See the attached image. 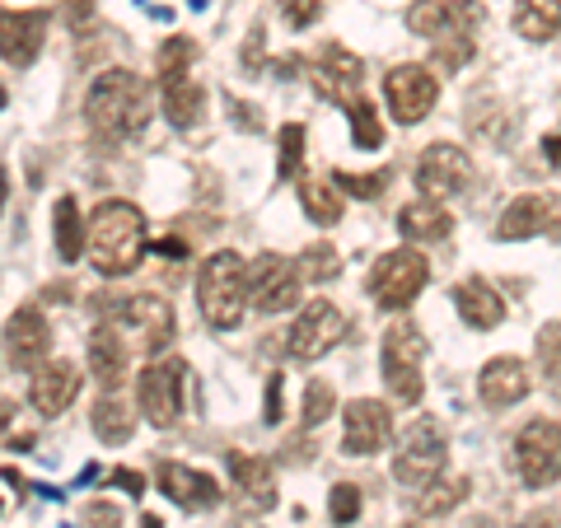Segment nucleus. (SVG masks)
<instances>
[{"instance_id": "7ed1b4c3", "label": "nucleus", "mask_w": 561, "mask_h": 528, "mask_svg": "<svg viewBox=\"0 0 561 528\" xmlns=\"http://www.w3.org/2000/svg\"><path fill=\"white\" fill-rule=\"evenodd\" d=\"M197 309L216 332L239 328L249 309V262L239 253H210L197 272Z\"/></svg>"}, {"instance_id": "9b49d317", "label": "nucleus", "mask_w": 561, "mask_h": 528, "mask_svg": "<svg viewBox=\"0 0 561 528\" xmlns=\"http://www.w3.org/2000/svg\"><path fill=\"white\" fill-rule=\"evenodd\" d=\"M412 183L421 187V197H426V202H449V197H459V192H468V183H472V160H468L459 146L440 140V146H426V150H421V160H416V169H412Z\"/></svg>"}, {"instance_id": "a18cd8bd", "label": "nucleus", "mask_w": 561, "mask_h": 528, "mask_svg": "<svg viewBox=\"0 0 561 528\" xmlns=\"http://www.w3.org/2000/svg\"><path fill=\"white\" fill-rule=\"evenodd\" d=\"M5 197H10V173H5V164H0V210H5Z\"/></svg>"}, {"instance_id": "1a4fd4ad", "label": "nucleus", "mask_w": 561, "mask_h": 528, "mask_svg": "<svg viewBox=\"0 0 561 528\" xmlns=\"http://www.w3.org/2000/svg\"><path fill=\"white\" fill-rule=\"evenodd\" d=\"M515 472L524 486H552L561 478V426L557 421L538 416L515 435Z\"/></svg>"}, {"instance_id": "37998d69", "label": "nucleus", "mask_w": 561, "mask_h": 528, "mask_svg": "<svg viewBox=\"0 0 561 528\" xmlns=\"http://www.w3.org/2000/svg\"><path fill=\"white\" fill-rule=\"evenodd\" d=\"M113 482H117L122 491H131V496H140V491H146V478H140V472H131V468H117Z\"/></svg>"}, {"instance_id": "f8f14e48", "label": "nucleus", "mask_w": 561, "mask_h": 528, "mask_svg": "<svg viewBox=\"0 0 561 528\" xmlns=\"http://www.w3.org/2000/svg\"><path fill=\"white\" fill-rule=\"evenodd\" d=\"M383 99H389L393 122L416 127V122L435 108V99H440V80H435L431 66H412V61L393 66L389 76H383Z\"/></svg>"}, {"instance_id": "20e7f679", "label": "nucleus", "mask_w": 561, "mask_h": 528, "mask_svg": "<svg viewBox=\"0 0 561 528\" xmlns=\"http://www.w3.org/2000/svg\"><path fill=\"white\" fill-rule=\"evenodd\" d=\"M99 323L131 332L140 351H164L173 342V305L160 295H99Z\"/></svg>"}, {"instance_id": "6ab92c4d", "label": "nucleus", "mask_w": 561, "mask_h": 528, "mask_svg": "<svg viewBox=\"0 0 561 528\" xmlns=\"http://www.w3.org/2000/svg\"><path fill=\"white\" fill-rule=\"evenodd\" d=\"M561 225V202L542 197V192H524L519 202H511L496 220V239H534V234H557Z\"/></svg>"}, {"instance_id": "f03ea898", "label": "nucleus", "mask_w": 561, "mask_h": 528, "mask_svg": "<svg viewBox=\"0 0 561 528\" xmlns=\"http://www.w3.org/2000/svg\"><path fill=\"white\" fill-rule=\"evenodd\" d=\"M150 113H154L150 84L140 76H131V70H103V76L90 84V94H84V117H90V127L108 140H127L136 131H146Z\"/></svg>"}, {"instance_id": "58836bf2", "label": "nucleus", "mask_w": 561, "mask_h": 528, "mask_svg": "<svg viewBox=\"0 0 561 528\" xmlns=\"http://www.w3.org/2000/svg\"><path fill=\"white\" fill-rule=\"evenodd\" d=\"M187 61H192V43L187 38H173L160 47V80H179L187 76Z\"/></svg>"}, {"instance_id": "c85d7f7f", "label": "nucleus", "mask_w": 561, "mask_h": 528, "mask_svg": "<svg viewBox=\"0 0 561 528\" xmlns=\"http://www.w3.org/2000/svg\"><path fill=\"white\" fill-rule=\"evenodd\" d=\"M51 243H57L61 262H80L84 257V216L76 197H61L57 210H51Z\"/></svg>"}, {"instance_id": "79ce46f5", "label": "nucleus", "mask_w": 561, "mask_h": 528, "mask_svg": "<svg viewBox=\"0 0 561 528\" xmlns=\"http://www.w3.org/2000/svg\"><path fill=\"white\" fill-rule=\"evenodd\" d=\"M280 402H286V379H280V375H272V383H267V412H262V416L272 421V426L280 421Z\"/></svg>"}, {"instance_id": "9d476101", "label": "nucleus", "mask_w": 561, "mask_h": 528, "mask_svg": "<svg viewBox=\"0 0 561 528\" xmlns=\"http://www.w3.org/2000/svg\"><path fill=\"white\" fill-rule=\"evenodd\" d=\"M342 337H346V313L332 299H309L286 332V351L295 360H323Z\"/></svg>"}, {"instance_id": "6e6552de", "label": "nucleus", "mask_w": 561, "mask_h": 528, "mask_svg": "<svg viewBox=\"0 0 561 528\" xmlns=\"http://www.w3.org/2000/svg\"><path fill=\"white\" fill-rule=\"evenodd\" d=\"M183 383H187V365L183 360H150L136 379V408L150 426L169 431L183 416Z\"/></svg>"}, {"instance_id": "4468645a", "label": "nucleus", "mask_w": 561, "mask_h": 528, "mask_svg": "<svg viewBox=\"0 0 561 528\" xmlns=\"http://www.w3.org/2000/svg\"><path fill=\"white\" fill-rule=\"evenodd\" d=\"M309 80H313V94L319 99L351 108V103L360 99V84H365V61L356 57V51H346L342 43H328L319 57H313Z\"/></svg>"}, {"instance_id": "a211bd4d", "label": "nucleus", "mask_w": 561, "mask_h": 528, "mask_svg": "<svg viewBox=\"0 0 561 528\" xmlns=\"http://www.w3.org/2000/svg\"><path fill=\"white\" fill-rule=\"evenodd\" d=\"M47 43V14L43 10H0V57L14 70L38 61Z\"/></svg>"}, {"instance_id": "a878e982", "label": "nucleus", "mask_w": 561, "mask_h": 528, "mask_svg": "<svg viewBox=\"0 0 561 528\" xmlns=\"http://www.w3.org/2000/svg\"><path fill=\"white\" fill-rule=\"evenodd\" d=\"M398 230L408 243H440L454 234V216L440 206V202H412V206H402L398 210Z\"/></svg>"}, {"instance_id": "c756f323", "label": "nucleus", "mask_w": 561, "mask_h": 528, "mask_svg": "<svg viewBox=\"0 0 561 528\" xmlns=\"http://www.w3.org/2000/svg\"><path fill=\"white\" fill-rule=\"evenodd\" d=\"M164 84V113L173 127H192L202 113H206V90L192 76H179V80H160Z\"/></svg>"}, {"instance_id": "bb28decb", "label": "nucleus", "mask_w": 561, "mask_h": 528, "mask_svg": "<svg viewBox=\"0 0 561 528\" xmlns=\"http://www.w3.org/2000/svg\"><path fill=\"white\" fill-rule=\"evenodd\" d=\"M468 501V478H431L426 486H416L412 509L416 519H440L449 509H459Z\"/></svg>"}, {"instance_id": "473e14b6", "label": "nucleus", "mask_w": 561, "mask_h": 528, "mask_svg": "<svg viewBox=\"0 0 561 528\" xmlns=\"http://www.w3.org/2000/svg\"><path fill=\"white\" fill-rule=\"evenodd\" d=\"M295 272H300V280L328 286V280L342 276V253L332 249V243H309V249L300 253V262H295Z\"/></svg>"}, {"instance_id": "72a5a7b5", "label": "nucleus", "mask_w": 561, "mask_h": 528, "mask_svg": "<svg viewBox=\"0 0 561 528\" xmlns=\"http://www.w3.org/2000/svg\"><path fill=\"white\" fill-rule=\"evenodd\" d=\"M305 164V127L300 122H286L280 127V154H276V173L280 179H295Z\"/></svg>"}, {"instance_id": "c03bdc74", "label": "nucleus", "mask_w": 561, "mask_h": 528, "mask_svg": "<svg viewBox=\"0 0 561 528\" xmlns=\"http://www.w3.org/2000/svg\"><path fill=\"white\" fill-rule=\"evenodd\" d=\"M542 154H548L552 169H561V131H552L548 140H542Z\"/></svg>"}, {"instance_id": "b1692460", "label": "nucleus", "mask_w": 561, "mask_h": 528, "mask_svg": "<svg viewBox=\"0 0 561 528\" xmlns=\"http://www.w3.org/2000/svg\"><path fill=\"white\" fill-rule=\"evenodd\" d=\"M454 309H459V319H463L468 328H478V332L501 328V319H505L501 290L491 286V280H482V276H468V280H459V286H454Z\"/></svg>"}, {"instance_id": "2f4dec72", "label": "nucleus", "mask_w": 561, "mask_h": 528, "mask_svg": "<svg viewBox=\"0 0 561 528\" xmlns=\"http://www.w3.org/2000/svg\"><path fill=\"white\" fill-rule=\"evenodd\" d=\"M300 206L313 225H337L342 220V197L337 187L323 183V179H300Z\"/></svg>"}, {"instance_id": "e433bc0d", "label": "nucleus", "mask_w": 561, "mask_h": 528, "mask_svg": "<svg viewBox=\"0 0 561 528\" xmlns=\"http://www.w3.org/2000/svg\"><path fill=\"white\" fill-rule=\"evenodd\" d=\"M328 515H332V524H356V515H360V486L356 482H337V486H332Z\"/></svg>"}, {"instance_id": "f257e3e1", "label": "nucleus", "mask_w": 561, "mask_h": 528, "mask_svg": "<svg viewBox=\"0 0 561 528\" xmlns=\"http://www.w3.org/2000/svg\"><path fill=\"white\" fill-rule=\"evenodd\" d=\"M146 249H150L146 216L131 202L108 197L84 220V253H90L94 272L103 276H131L140 267V257H146Z\"/></svg>"}, {"instance_id": "7c9ffc66", "label": "nucleus", "mask_w": 561, "mask_h": 528, "mask_svg": "<svg viewBox=\"0 0 561 528\" xmlns=\"http://www.w3.org/2000/svg\"><path fill=\"white\" fill-rule=\"evenodd\" d=\"M90 426L94 435L103 439V445H127L131 431H136V412L122 402L117 393H108L103 402H94V412H90Z\"/></svg>"}, {"instance_id": "412c9836", "label": "nucleus", "mask_w": 561, "mask_h": 528, "mask_svg": "<svg viewBox=\"0 0 561 528\" xmlns=\"http://www.w3.org/2000/svg\"><path fill=\"white\" fill-rule=\"evenodd\" d=\"M534 389V375H529V365H524L519 356H496V360H486L482 365V375H478V393L486 408H515V402H524Z\"/></svg>"}, {"instance_id": "0eeeda50", "label": "nucleus", "mask_w": 561, "mask_h": 528, "mask_svg": "<svg viewBox=\"0 0 561 528\" xmlns=\"http://www.w3.org/2000/svg\"><path fill=\"white\" fill-rule=\"evenodd\" d=\"M426 280H431L426 257L416 249H393L370 267V299L379 309H408L412 299L426 290Z\"/></svg>"}, {"instance_id": "423d86ee", "label": "nucleus", "mask_w": 561, "mask_h": 528, "mask_svg": "<svg viewBox=\"0 0 561 528\" xmlns=\"http://www.w3.org/2000/svg\"><path fill=\"white\" fill-rule=\"evenodd\" d=\"M421 360H426V337L416 323H393L383 332V389L393 402H416L426 379H421Z\"/></svg>"}, {"instance_id": "a19ab883", "label": "nucleus", "mask_w": 561, "mask_h": 528, "mask_svg": "<svg viewBox=\"0 0 561 528\" xmlns=\"http://www.w3.org/2000/svg\"><path fill=\"white\" fill-rule=\"evenodd\" d=\"M84 528H122V509H117L113 501L84 505Z\"/></svg>"}, {"instance_id": "cd10ccee", "label": "nucleus", "mask_w": 561, "mask_h": 528, "mask_svg": "<svg viewBox=\"0 0 561 528\" xmlns=\"http://www.w3.org/2000/svg\"><path fill=\"white\" fill-rule=\"evenodd\" d=\"M515 33L529 43H548L561 33V0H515Z\"/></svg>"}, {"instance_id": "39448f33", "label": "nucleus", "mask_w": 561, "mask_h": 528, "mask_svg": "<svg viewBox=\"0 0 561 528\" xmlns=\"http://www.w3.org/2000/svg\"><path fill=\"white\" fill-rule=\"evenodd\" d=\"M449 445H445V426L435 416H416L408 431H402L398 449H393V478L402 486H426L431 478L445 472Z\"/></svg>"}, {"instance_id": "5701e85b", "label": "nucleus", "mask_w": 561, "mask_h": 528, "mask_svg": "<svg viewBox=\"0 0 561 528\" xmlns=\"http://www.w3.org/2000/svg\"><path fill=\"white\" fill-rule=\"evenodd\" d=\"M127 365H131L127 337H122L113 323H99L90 332V369H94V379L103 383V393H117L122 389V379H127Z\"/></svg>"}, {"instance_id": "4c0bfd02", "label": "nucleus", "mask_w": 561, "mask_h": 528, "mask_svg": "<svg viewBox=\"0 0 561 528\" xmlns=\"http://www.w3.org/2000/svg\"><path fill=\"white\" fill-rule=\"evenodd\" d=\"M332 183H342L346 192H351V197H365V202H370V197H379V192H383V183H389V173H332Z\"/></svg>"}, {"instance_id": "49530a36", "label": "nucleus", "mask_w": 561, "mask_h": 528, "mask_svg": "<svg viewBox=\"0 0 561 528\" xmlns=\"http://www.w3.org/2000/svg\"><path fill=\"white\" fill-rule=\"evenodd\" d=\"M140 524H146V528H160V519H154V515H146V519H140Z\"/></svg>"}, {"instance_id": "ea45409f", "label": "nucleus", "mask_w": 561, "mask_h": 528, "mask_svg": "<svg viewBox=\"0 0 561 528\" xmlns=\"http://www.w3.org/2000/svg\"><path fill=\"white\" fill-rule=\"evenodd\" d=\"M538 356H542V369L561 383V328H548L538 332Z\"/></svg>"}, {"instance_id": "de8ad7c7", "label": "nucleus", "mask_w": 561, "mask_h": 528, "mask_svg": "<svg viewBox=\"0 0 561 528\" xmlns=\"http://www.w3.org/2000/svg\"><path fill=\"white\" fill-rule=\"evenodd\" d=\"M408 528H426V524H408Z\"/></svg>"}, {"instance_id": "f704fd0d", "label": "nucleus", "mask_w": 561, "mask_h": 528, "mask_svg": "<svg viewBox=\"0 0 561 528\" xmlns=\"http://www.w3.org/2000/svg\"><path fill=\"white\" fill-rule=\"evenodd\" d=\"M351 136H356V146H360V150H379V140H383L379 113H375L365 99L351 103Z\"/></svg>"}, {"instance_id": "ddd939ff", "label": "nucleus", "mask_w": 561, "mask_h": 528, "mask_svg": "<svg viewBox=\"0 0 561 528\" xmlns=\"http://www.w3.org/2000/svg\"><path fill=\"white\" fill-rule=\"evenodd\" d=\"M300 272H295V262L290 257H280V253H262L253 257V267H249V305L262 309V313H286L300 305Z\"/></svg>"}, {"instance_id": "2eb2a0df", "label": "nucleus", "mask_w": 561, "mask_h": 528, "mask_svg": "<svg viewBox=\"0 0 561 528\" xmlns=\"http://www.w3.org/2000/svg\"><path fill=\"white\" fill-rule=\"evenodd\" d=\"M393 435V416L379 398H356L342 412V454L351 459H375Z\"/></svg>"}, {"instance_id": "f3484780", "label": "nucleus", "mask_w": 561, "mask_h": 528, "mask_svg": "<svg viewBox=\"0 0 561 528\" xmlns=\"http://www.w3.org/2000/svg\"><path fill=\"white\" fill-rule=\"evenodd\" d=\"M472 20H478V0H412L408 10V28L426 43L468 38Z\"/></svg>"}, {"instance_id": "aec40b11", "label": "nucleus", "mask_w": 561, "mask_h": 528, "mask_svg": "<svg viewBox=\"0 0 561 528\" xmlns=\"http://www.w3.org/2000/svg\"><path fill=\"white\" fill-rule=\"evenodd\" d=\"M76 398H80V369H76V360H43L38 369H33L28 402L43 416L70 412V402H76Z\"/></svg>"}, {"instance_id": "4be33fe9", "label": "nucleus", "mask_w": 561, "mask_h": 528, "mask_svg": "<svg viewBox=\"0 0 561 528\" xmlns=\"http://www.w3.org/2000/svg\"><path fill=\"white\" fill-rule=\"evenodd\" d=\"M160 491L173 501V505H183V509H210L220 501V486L210 472H197V468H187V463H160Z\"/></svg>"}, {"instance_id": "393cba45", "label": "nucleus", "mask_w": 561, "mask_h": 528, "mask_svg": "<svg viewBox=\"0 0 561 528\" xmlns=\"http://www.w3.org/2000/svg\"><path fill=\"white\" fill-rule=\"evenodd\" d=\"M230 478L239 501L249 509H272L276 505V472L267 459H253V454H230Z\"/></svg>"}, {"instance_id": "dca6fc26", "label": "nucleus", "mask_w": 561, "mask_h": 528, "mask_svg": "<svg viewBox=\"0 0 561 528\" xmlns=\"http://www.w3.org/2000/svg\"><path fill=\"white\" fill-rule=\"evenodd\" d=\"M0 342H5V360L14 369H38L51 351V328L43 319L38 305H20L5 319V332H0Z\"/></svg>"}, {"instance_id": "c9c22d12", "label": "nucleus", "mask_w": 561, "mask_h": 528, "mask_svg": "<svg viewBox=\"0 0 561 528\" xmlns=\"http://www.w3.org/2000/svg\"><path fill=\"white\" fill-rule=\"evenodd\" d=\"M332 408H337V393H332V383L328 379H313L309 389H305V426H323V421L332 416Z\"/></svg>"}]
</instances>
